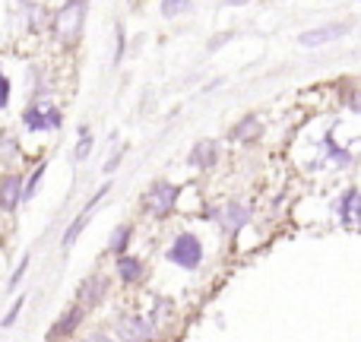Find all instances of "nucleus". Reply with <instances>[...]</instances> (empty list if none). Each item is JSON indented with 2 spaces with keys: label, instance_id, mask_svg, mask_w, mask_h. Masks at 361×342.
Masks as SVG:
<instances>
[{
  "label": "nucleus",
  "instance_id": "f257e3e1",
  "mask_svg": "<svg viewBox=\"0 0 361 342\" xmlns=\"http://www.w3.org/2000/svg\"><path fill=\"white\" fill-rule=\"evenodd\" d=\"M336 169V171H345V169H352L355 165V152L349 149V146H343V143H336V133L333 130H326L324 137L317 140V159L311 162V169L317 171V169Z\"/></svg>",
  "mask_w": 361,
  "mask_h": 342
},
{
  "label": "nucleus",
  "instance_id": "f03ea898",
  "mask_svg": "<svg viewBox=\"0 0 361 342\" xmlns=\"http://www.w3.org/2000/svg\"><path fill=\"white\" fill-rule=\"evenodd\" d=\"M169 260L184 269H197L200 263H203V241H200L193 231H180L169 248Z\"/></svg>",
  "mask_w": 361,
  "mask_h": 342
},
{
  "label": "nucleus",
  "instance_id": "7ed1b4c3",
  "mask_svg": "<svg viewBox=\"0 0 361 342\" xmlns=\"http://www.w3.org/2000/svg\"><path fill=\"white\" fill-rule=\"evenodd\" d=\"M336 222L345 228H361V187H345L336 197Z\"/></svg>",
  "mask_w": 361,
  "mask_h": 342
},
{
  "label": "nucleus",
  "instance_id": "20e7f679",
  "mask_svg": "<svg viewBox=\"0 0 361 342\" xmlns=\"http://www.w3.org/2000/svg\"><path fill=\"white\" fill-rule=\"evenodd\" d=\"M178 203V187L169 184V181H156V184L146 190V209L152 216H169Z\"/></svg>",
  "mask_w": 361,
  "mask_h": 342
},
{
  "label": "nucleus",
  "instance_id": "39448f33",
  "mask_svg": "<svg viewBox=\"0 0 361 342\" xmlns=\"http://www.w3.org/2000/svg\"><path fill=\"white\" fill-rule=\"evenodd\" d=\"M352 32V23H326V25H317V29H307L298 35V44L301 48H320V44H330L336 38L349 35Z\"/></svg>",
  "mask_w": 361,
  "mask_h": 342
},
{
  "label": "nucleus",
  "instance_id": "423d86ee",
  "mask_svg": "<svg viewBox=\"0 0 361 342\" xmlns=\"http://www.w3.org/2000/svg\"><path fill=\"white\" fill-rule=\"evenodd\" d=\"M23 124L29 130H57L61 127V111L54 105H48V102H35V105L25 108Z\"/></svg>",
  "mask_w": 361,
  "mask_h": 342
},
{
  "label": "nucleus",
  "instance_id": "0eeeda50",
  "mask_svg": "<svg viewBox=\"0 0 361 342\" xmlns=\"http://www.w3.org/2000/svg\"><path fill=\"white\" fill-rule=\"evenodd\" d=\"M216 222L222 225L228 235H235V231H241L244 225L250 222V209L247 203H238V200H228V203L222 206V209L216 212Z\"/></svg>",
  "mask_w": 361,
  "mask_h": 342
},
{
  "label": "nucleus",
  "instance_id": "6e6552de",
  "mask_svg": "<svg viewBox=\"0 0 361 342\" xmlns=\"http://www.w3.org/2000/svg\"><path fill=\"white\" fill-rule=\"evenodd\" d=\"M82 16H86V4H82V0H73V4H67L57 13V32H61L63 42H70V38L80 32Z\"/></svg>",
  "mask_w": 361,
  "mask_h": 342
},
{
  "label": "nucleus",
  "instance_id": "1a4fd4ad",
  "mask_svg": "<svg viewBox=\"0 0 361 342\" xmlns=\"http://www.w3.org/2000/svg\"><path fill=\"white\" fill-rule=\"evenodd\" d=\"M118 336L124 342H152V320L146 317H121Z\"/></svg>",
  "mask_w": 361,
  "mask_h": 342
},
{
  "label": "nucleus",
  "instance_id": "9d476101",
  "mask_svg": "<svg viewBox=\"0 0 361 342\" xmlns=\"http://www.w3.org/2000/svg\"><path fill=\"white\" fill-rule=\"evenodd\" d=\"M23 174H4L0 178V209H16V203L23 200Z\"/></svg>",
  "mask_w": 361,
  "mask_h": 342
},
{
  "label": "nucleus",
  "instance_id": "9b49d317",
  "mask_svg": "<svg viewBox=\"0 0 361 342\" xmlns=\"http://www.w3.org/2000/svg\"><path fill=\"white\" fill-rule=\"evenodd\" d=\"M105 288H108L105 276H89V279L80 286V292H76V298H80L86 307H92V305H99V301H102V295H105Z\"/></svg>",
  "mask_w": 361,
  "mask_h": 342
},
{
  "label": "nucleus",
  "instance_id": "f8f14e48",
  "mask_svg": "<svg viewBox=\"0 0 361 342\" xmlns=\"http://www.w3.org/2000/svg\"><path fill=\"white\" fill-rule=\"evenodd\" d=\"M216 159H219V146L206 140V143L193 146L190 156H187V162H190L193 169H212V165H216Z\"/></svg>",
  "mask_w": 361,
  "mask_h": 342
},
{
  "label": "nucleus",
  "instance_id": "ddd939ff",
  "mask_svg": "<svg viewBox=\"0 0 361 342\" xmlns=\"http://www.w3.org/2000/svg\"><path fill=\"white\" fill-rule=\"evenodd\" d=\"M231 137L238 140V143H257V140L263 137V121H257V118H244L241 124L231 130Z\"/></svg>",
  "mask_w": 361,
  "mask_h": 342
},
{
  "label": "nucleus",
  "instance_id": "4468645a",
  "mask_svg": "<svg viewBox=\"0 0 361 342\" xmlns=\"http://www.w3.org/2000/svg\"><path fill=\"white\" fill-rule=\"evenodd\" d=\"M80 317H82V311H80V307H73V311H67L61 320H57V326H51L48 339H61V336H67V333H73V330H76V324H80Z\"/></svg>",
  "mask_w": 361,
  "mask_h": 342
},
{
  "label": "nucleus",
  "instance_id": "2eb2a0df",
  "mask_svg": "<svg viewBox=\"0 0 361 342\" xmlns=\"http://www.w3.org/2000/svg\"><path fill=\"white\" fill-rule=\"evenodd\" d=\"M118 273L124 282H140L143 279V260H137V257H121L118 260Z\"/></svg>",
  "mask_w": 361,
  "mask_h": 342
},
{
  "label": "nucleus",
  "instance_id": "dca6fc26",
  "mask_svg": "<svg viewBox=\"0 0 361 342\" xmlns=\"http://www.w3.org/2000/svg\"><path fill=\"white\" fill-rule=\"evenodd\" d=\"M190 10H193L190 0H162V16L165 19H175V16H180V13H190Z\"/></svg>",
  "mask_w": 361,
  "mask_h": 342
},
{
  "label": "nucleus",
  "instance_id": "f3484780",
  "mask_svg": "<svg viewBox=\"0 0 361 342\" xmlns=\"http://www.w3.org/2000/svg\"><path fill=\"white\" fill-rule=\"evenodd\" d=\"M127 241H130V225H118V228H114V235H111V241H108V248H111L114 254H124Z\"/></svg>",
  "mask_w": 361,
  "mask_h": 342
},
{
  "label": "nucleus",
  "instance_id": "a211bd4d",
  "mask_svg": "<svg viewBox=\"0 0 361 342\" xmlns=\"http://www.w3.org/2000/svg\"><path fill=\"white\" fill-rule=\"evenodd\" d=\"M86 222H89V212H82V216H80V219H76V222H73V225H70V228H67V231H63V238H61V244H63V248H70V244H73V241H76V238H80V231H82V228H86Z\"/></svg>",
  "mask_w": 361,
  "mask_h": 342
},
{
  "label": "nucleus",
  "instance_id": "6ab92c4d",
  "mask_svg": "<svg viewBox=\"0 0 361 342\" xmlns=\"http://www.w3.org/2000/svg\"><path fill=\"white\" fill-rule=\"evenodd\" d=\"M23 305H25V298H16V305L6 311V317H4V326H13L16 324V317H19V311H23Z\"/></svg>",
  "mask_w": 361,
  "mask_h": 342
},
{
  "label": "nucleus",
  "instance_id": "aec40b11",
  "mask_svg": "<svg viewBox=\"0 0 361 342\" xmlns=\"http://www.w3.org/2000/svg\"><path fill=\"white\" fill-rule=\"evenodd\" d=\"M6 102H10V80L0 73V108H6Z\"/></svg>",
  "mask_w": 361,
  "mask_h": 342
},
{
  "label": "nucleus",
  "instance_id": "412c9836",
  "mask_svg": "<svg viewBox=\"0 0 361 342\" xmlns=\"http://www.w3.org/2000/svg\"><path fill=\"white\" fill-rule=\"evenodd\" d=\"M89 149H92V140H89L86 130H82V140H80V149H76V159H86Z\"/></svg>",
  "mask_w": 361,
  "mask_h": 342
},
{
  "label": "nucleus",
  "instance_id": "4be33fe9",
  "mask_svg": "<svg viewBox=\"0 0 361 342\" xmlns=\"http://www.w3.org/2000/svg\"><path fill=\"white\" fill-rule=\"evenodd\" d=\"M345 105H349L355 114H361V92H352L349 99H345Z\"/></svg>",
  "mask_w": 361,
  "mask_h": 342
},
{
  "label": "nucleus",
  "instance_id": "5701e85b",
  "mask_svg": "<svg viewBox=\"0 0 361 342\" xmlns=\"http://www.w3.org/2000/svg\"><path fill=\"white\" fill-rule=\"evenodd\" d=\"M25 267H29V257H23V263H19L16 276H13V279H10V286H13V288H16V286H19V279H23V273H25Z\"/></svg>",
  "mask_w": 361,
  "mask_h": 342
},
{
  "label": "nucleus",
  "instance_id": "b1692460",
  "mask_svg": "<svg viewBox=\"0 0 361 342\" xmlns=\"http://www.w3.org/2000/svg\"><path fill=\"white\" fill-rule=\"evenodd\" d=\"M228 38H231V32H225V35H216V38H212V42H209V51L222 48V42H228Z\"/></svg>",
  "mask_w": 361,
  "mask_h": 342
},
{
  "label": "nucleus",
  "instance_id": "393cba45",
  "mask_svg": "<svg viewBox=\"0 0 361 342\" xmlns=\"http://www.w3.org/2000/svg\"><path fill=\"white\" fill-rule=\"evenodd\" d=\"M86 342H111V339H108V336H105V333H92V336H89Z\"/></svg>",
  "mask_w": 361,
  "mask_h": 342
},
{
  "label": "nucleus",
  "instance_id": "a878e982",
  "mask_svg": "<svg viewBox=\"0 0 361 342\" xmlns=\"http://www.w3.org/2000/svg\"><path fill=\"white\" fill-rule=\"evenodd\" d=\"M222 4H228V6H244V4H250V0H222Z\"/></svg>",
  "mask_w": 361,
  "mask_h": 342
}]
</instances>
